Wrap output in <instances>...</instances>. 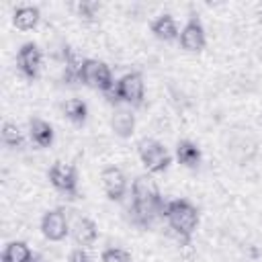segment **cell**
I'll use <instances>...</instances> for the list:
<instances>
[{"mask_svg": "<svg viewBox=\"0 0 262 262\" xmlns=\"http://www.w3.org/2000/svg\"><path fill=\"white\" fill-rule=\"evenodd\" d=\"M207 37H205V29L201 25V20L196 16H190L188 23L184 25V29L180 31V45L182 49L190 51V53H199L205 49Z\"/></svg>", "mask_w": 262, "mask_h": 262, "instance_id": "cell-7", "label": "cell"}, {"mask_svg": "<svg viewBox=\"0 0 262 262\" xmlns=\"http://www.w3.org/2000/svg\"><path fill=\"white\" fill-rule=\"evenodd\" d=\"M176 160L186 168H196L201 164V149L192 141L182 139L176 145Z\"/></svg>", "mask_w": 262, "mask_h": 262, "instance_id": "cell-17", "label": "cell"}, {"mask_svg": "<svg viewBox=\"0 0 262 262\" xmlns=\"http://www.w3.org/2000/svg\"><path fill=\"white\" fill-rule=\"evenodd\" d=\"M70 262H92V258L88 256L86 250L76 248V250H72V254H70Z\"/></svg>", "mask_w": 262, "mask_h": 262, "instance_id": "cell-22", "label": "cell"}, {"mask_svg": "<svg viewBox=\"0 0 262 262\" xmlns=\"http://www.w3.org/2000/svg\"><path fill=\"white\" fill-rule=\"evenodd\" d=\"M76 8H78V14L84 20H94L98 10H100V2H96V0H82V2H78Z\"/></svg>", "mask_w": 262, "mask_h": 262, "instance_id": "cell-20", "label": "cell"}, {"mask_svg": "<svg viewBox=\"0 0 262 262\" xmlns=\"http://www.w3.org/2000/svg\"><path fill=\"white\" fill-rule=\"evenodd\" d=\"M16 66L20 70V74L29 80L37 78L39 68H41V49L37 47V43H25L18 53H16Z\"/></svg>", "mask_w": 262, "mask_h": 262, "instance_id": "cell-8", "label": "cell"}, {"mask_svg": "<svg viewBox=\"0 0 262 262\" xmlns=\"http://www.w3.org/2000/svg\"><path fill=\"white\" fill-rule=\"evenodd\" d=\"M100 258H102V262H133L131 254L123 248H106Z\"/></svg>", "mask_w": 262, "mask_h": 262, "instance_id": "cell-21", "label": "cell"}, {"mask_svg": "<svg viewBox=\"0 0 262 262\" xmlns=\"http://www.w3.org/2000/svg\"><path fill=\"white\" fill-rule=\"evenodd\" d=\"M39 18H41V12L37 6H18L12 14V23L16 29L20 31H31L39 25Z\"/></svg>", "mask_w": 262, "mask_h": 262, "instance_id": "cell-14", "label": "cell"}, {"mask_svg": "<svg viewBox=\"0 0 262 262\" xmlns=\"http://www.w3.org/2000/svg\"><path fill=\"white\" fill-rule=\"evenodd\" d=\"M41 231L49 242H61L68 231H70V223L66 217L63 209H51L41 217Z\"/></svg>", "mask_w": 262, "mask_h": 262, "instance_id": "cell-6", "label": "cell"}, {"mask_svg": "<svg viewBox=\"0 0 262 262\" xmlns=\"http://www.w3.org/2000/svg\"><path fill=\"white\" fill-rule=\"evenodd\" d=\"M131 192H133V201H151V199L162 196L158 186H156V182L149 176H137L133 180Z\"/></svg>", "mask_w": 262, "mask_h": 262, "instance_id": "cell-16", "label": "cell"}, {"mask_svg": "<svg viewBox=\"0 0 262 262\" xmlns=\"http://www.w3.org/2000/svg\"><path fill=\"white\" fill-rule=\"evenodd\" d=\"M137 154H139V160L145 166V170L151 172V174L164 172L170 166V162H172L168 149L160 141L149 139V137H145V139H141L137 143Z\"/></svg>", "mask_w": 262, "mask_h": 262, "instance_id": "cell-2", "label": "cell"}, {"mask_svg": "<svg viewBox=\"0 0 262 262\" xmlns=\"http://www.w3.org/2000/svg\"><path fill=\"white\" fill-rule=\"evenodd\" d=\"M151 33L160 39V41H174L180 37L176 20L172 18V14H160L154 23H151Z\"/></svg>", "mask_w": 262, "mask_h": 262, "instance_id": "cell-11", "label": "cell"}, {"mask_svg": "<svg viewBox=\"0 0 262 262\" xmlns=\"http://www.w3.org/2000/svg\"><path fill=\"white\" fill-rule=\"evenodd\" d=\"M111 127L115 131V135L119 137H131L133 135V129H135V117L131 111H125V108H117L111 117Z\"/></svg>", "mask_w": 262, "mask_h": 262, "instance_id": "cell-12", "label": "cell"}, {"mask_svg": "<svg viewBox=\"0 0 262 262\" xmlns=\"http://www.w3.org/2000/svg\"><path fill=\"white\" fill-rule=\"evenodd\" d=\"M2 141H4L8 147H20V145H23V131L18 129L16 123L6 121V123L2 125Z\"/></svg>", "mask_w": 262, "mask_h": 262, "instance_id": "cell-19", "label": "cell"}, {"mask_svg": "<svg viewBox=\"0 0 262 262\" xmlns=\"http://www.w3.org/2000/svg\"><path fill=\"white\" fill-rule=\"evenodd\" d=\"M80 82L90 88H96L100 92H108L115 86L111 68L98 59H84L82 72H80Z\"/></svg>", "mask_w": 262, "mask_h": 262, "instance_id": "cell-3", "label": "cell"}, {"mask_svg": "<svg viewBox=\"0 0 262 262\" xmlns=\"http://www.w3.org/2000/svg\"><path fill=\"white\" fill-rule=\"evenodd\" d=\"M72 235L76 239L78 246H92L98 237V227L92 219L88 217H74V225H72Z\"/></svg>", "mask_w": 262, "mask_h": 262, "instance_id": "cell-10", "label": "cell"}, {"mask_svg": "<svg viewBox=\"0 0 262 262\" xmlns=\"http://www.w3.org/2000/svg\"><path fill=\"white\" fill-rule=\"evenodd\" d=\"M29 135L39 147H49L53 143V127L43 119H31L29 121Z\"/></svg>", "mask_w": 262, "mask_h": 262, "instance_id": "cell-13", "label": "cell"}, {"mask_svg": "<svg viewBox=\"0 0 262 262\" xmlns=\"http://www.w3.org/2000/svg\"><path fill=\"white\" fill-rule=\"evenodd\" d=\"M61 111H63V115H66L72 123H78V125H82V123L86 121V117H88V106H86V102L80 100V98H68V100L61 104Z\"/></svg>", "mask_w": 262, "mask_h": 262, "instance_id": "cell-18", "label": "cell"}, {"mask_svg": "<svg viewBox=\"0 0 262 262\" xmlns=\"http://www.w3.org/2000/svg\"><path fill=\"white\" fill-rule=\"evenodd\" d=\"M166 219L170 223V229L178 235L182 244H188L192 233L199 227V211L192 203L184 199H174L168 201L166 205Z\"/></svg>", "mask_w": 262, "mask_h": 262, "instance_id": "cell-1", "label": "cell"}, {"mask_svg": "<svg viewBox=\"0 0 262 262\" xmlns=\"http://www.w3.org/2000/svg\"><path fill=\"white\" fill-rule=\"evenodd\" d=\"M102 188L106 192V196L111 201H121L125 196V190H127V178L123 174L121 168L117 166H108L102 170Z\"/></svg>", "mask_w": 262, "mask_h": 262, "instance_id": "cell-9", "label": "cell"}, {"mask_svg": "<svg viewBox=\"0 0 262 262\" xmlns=\"http://www.w3.org/2000/svg\"><path fill=\"white\" fill-rule=\"evenodd\" d=\"M117 94H119V100L131 104V106H141L143 104V96H145V82H143V76L139 72H129L125 74L117 84Z\"/></svg>", "mask_w": 262, "mask_h": 262, "instance_id": "cell-4", "label": "cell"}, {"mask_svg": "<svg viewBox=\"0 0 262 262\" xmlns=\"http://www.w3.org/2000/svg\"><path fill=\"white\" fill-rule=\"evenodd\" d=\"M49 182L63 194H70V199L76 196L78 192V176H76V168L72 164L66 162H53V166L49 168Z\"/></svg>", "mask_w": 262, "mask_h": 262, "instance_id": "cell-5", "label": "cell"}, {"mask_svg": "<svg viewBox=\"0 0 262 262\" xmlns=\"http://www.w3.org/2000/svg\"><path fill=\"white\" fill-rule=\"evenodd\" d=\"M33 260H35V256H33L31 248L20 239L8 242L2 252V262H33Z\"/></svg>", "mask_w": 262, "mask_h": 262, "instance_id": "cell-15", "label": "cell"}]
</instances>
